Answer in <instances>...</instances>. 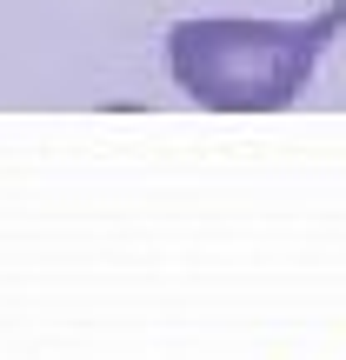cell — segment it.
Returning <instances> with one entry per match:
<instances>
[{
	"mask_svg": "<svg viewBox=\"0 0 346 360\" xmlns=\"http://www.w3.org/2000/svg\"><path fill=\"white\" fill-rule=\"evenodd\" d=\"M346 34V0H326L307 20H240L200 13L167 27V74L193 107L213 114H280L307 94L326 47Z\"/></svg>",
	"mask_w": 346,
	"mask_h": 360,
	"instance_id": "1",
	"label": "cell"
}]
</instances>
